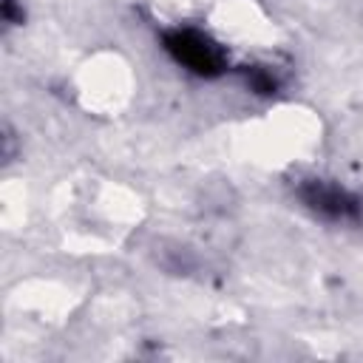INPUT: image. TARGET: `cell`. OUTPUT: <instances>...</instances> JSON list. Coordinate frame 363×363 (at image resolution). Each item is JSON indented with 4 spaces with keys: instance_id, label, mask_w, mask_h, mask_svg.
Instances as JSON below:
<instances>
[{
    "instance_id": "cell-3",
    "label": "cell",
    "mask_w": 363,
    "mask_h": 363,
    "mask_svg": "<svg viewBox=\"0 0 363 363\" xmlns=\"http://www.w3.org/2000/svg\"><path fill=\"white\" fill-rule=\"evenodd\" d=\"M247 85L252 91H258V94H272L278 88V79L272 74L261 71V68H252V71H247Z\"/></svg>"
},
{
    "instance_id": "cell-2",
    "label": "cell",
    "mask_w": 363,
    "mask_h": 363,
    "mask_svg": "<svg viewBox=\"0 0 363 363\" xmlns=\"http://www.w3.org/2000/svg\"><path fill=\"white\" fill-rule=\"evenodd\" d=\"M301 196L303 201L320 213V216H329V218H349V216H357V199L335 184H326V182H306L301 187Z\"/></svg>"
},
{
    "instance_id": "cell-1",
    "label": "cell",
    "mask_w": 363,
    "mask_h": 363,
    "mask_svg": "<svg viewBox=\"0 0 363 363\" xmlns=\"http://www.w3.org/2000/svg\"><path fill=\"white\" fill-rule=\"evenodd\" d=\"M164 48L199 77H218L224 71V51L196 28H173L164 34Z\"/></svg>"
}]
</instances>
